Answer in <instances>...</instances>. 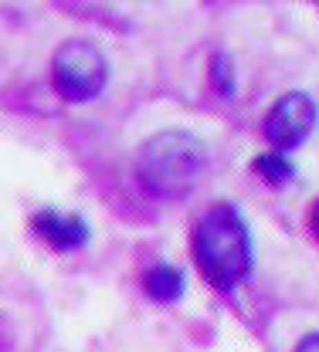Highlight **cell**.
Returning <instances> with one entry per match:
<instances>
[{"label":"cell","instance_id":"1","mask_svg":"<svg viewBox=\"0 0 319 352\" xmlns=\"http://www.w3.org/2000/svg\"><path fill=\"white\" fill-rule=\"evenodd\" d=\"M190 254L200 278L218 292L241 288L255 267V237L245 214L228 200L207 207L194 223Z\"/></svg>","mask_w":319,"mask_h":352},{"label":"cell","instance_id":"2","mask_svg":"<svg viewBox=\"0 0 319 352\" xmlns=\"http://www.w3.org/2000/svg\"><path fill=\"white\" fill-rule=\"evenodd\" d=\"M207 173V146L183 129L156 132L139 146L136 176L143 190L160 200H183Z\"/></svg>","mask_w":319,"mask_h":352},{"label":"cell","instance_id":"3","mask_svg":"<svg viewBox=\"0 0 319 352\" xmlns=\"http://www.w3.org/2000/svg\"><path fill=\"white\" fill-rule=\"evenodd\" d=\"M51 82H54V91L72 105L99 98L109 82V61L102 47L89 38L65 41L51 58Z\"/></svg>","mask_w":319,"mask_h":352},{"label":"cell","instance_id":"4","mask_svg":"<svg viewBox=\"0 0 319 352\" xmlns=\"http://www.w3.org/2000/svg\"><path fill=\"white\" fill-rule=\"evenodd\" d=\"M319 122V109L313 102V95L306 91H289L275 102L262 122V132L269 139V146L285 153V149H299Z\"/></svg>","mask_w":319,"mask_h":352},{"label":"cell","instance_id":"5","mask_svg":"<svg viewBox=\"0 0 319 352\" xmlns=\"http://www.w3.org/2000/svg\"><path fill=\"white\" fill-rule=\"evenodd\" d=\"M31 230H34V237L48 244L54 254H75V251H82L85 244L92 241V227L85 217H79V214H61V210H38L34 217H31Z\"/></svg>","mask_w":319,"mask_h":352},{"label":"cell","instance_id":"6","mask_svg":"<svg viewBox=\"0 0 319 352\" xmlns=\"http://www.w3.org/2000/svg\"><path fill=\"white\" fill-rule=\"evenodd\" d=\"M143 292L156 305H177L187 292V278L177 264H153L143 274Z\"/></svg>","mask_w":319,"mask_h":352},{"label":"cell","instance_id":"7","mask_svg":"<svg viewBox=\"0 0 319 352\" xmlns=\"http://www.w3.org/2000/svg\"><path fill=\"white\" fill-rule=\"evenodd\" d=\"M251 170L258 173L262 183H269L275 190H278V186H289V183L296 179V163H292L285 153H278V149L255 156V160H251Z\"/></svg>","mask_w":319,"mask_h":352},{"label":"cell","instance_id":"8","mask_svg":"<svg viewBox=\"0 0 319 352\" xmlns=\"http://www.w3.org/2000/svg\"><path fill=\"white\" fill-rule=\"evenodd\" d=\"M207 75H211V88L221 95V98H231L234 95V61H231L225 51H218L214 58H211V68H207Z\"/></svg>","mask_w":319,"mask_h":352},{"label":"cell","instance_id":"9","mask_svg":"<svg viewBox=\"0 0 319 352\" xmlns=\"http://www.w3.org/2000/svg\"><path fill=\"white\" fill-rule=\"evenodd\" d=\"M296 352H319V336H316V332L302 336V342L296 346Z\"/></svg>","mask_w":319,"mask_h":352}]
</instances>
